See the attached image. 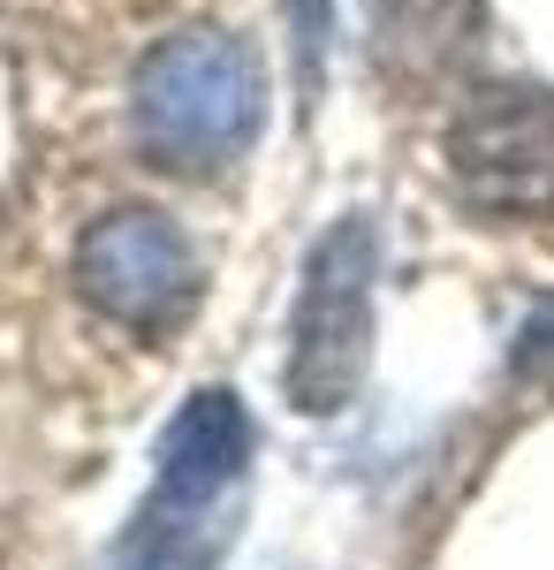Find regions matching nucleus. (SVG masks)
I'll use <instances>...</instances> for the list:
<instances>
[{"mask_svg":"<svg viewBox=\"0 0 554 570\" xmlns=\"http://www.w3.org/2000/svg\"><path fill=\"white\" fill-rule=\"evenodd\" d=\"M266 122V61L236 31H175L129 77V130L152 168L214 176Z\"/></svg>","mask_w":554,"mask_h":570,"instance_id":"obj_1","label":"nucleus"},{"mask_svg":"<svg viewBox=\"0 0 554 570\" xmlns=\"http://www.w3.org/2000/svg\"><path fill=\"white\" fill-rule=\"evenodd\" d=\"M373 274H380V220L373 214H342L304 259L297 320H289V403L311 419H335L365 381Z\"/></svg>","mask_w":554,"mask_h":570,"instance_id":"obj_2","label":"nucleus"},{"mask_svg":"<svg viewBox=\"0 0 554 570\" xmlns=\"http://www.w3.org/2000/svg\"><path fill=\"white\" fill-rule=\"evenodd\" d=\"M448 176L471 214L540 220L554 214V91H478L448 130Z\"/></svg>","mask_w":554,"mask_h":570,"instance_id":"obj_3","label":"nucleus"},{"mask_svg":"<svg viewBox=\"0 0 554 570\" xmlns=\"http://www.w3.org/2000/svg\"><path fill=\"white\" fill-rule=\"evenodd\" d=\"M77 289L107 320H122L137 335H160L198 297V259H190V244L168 214L122 206V214H99L77 236Z\"/></svg>","mask_w":554,"mask_h":570,"instance_id":"obj_4","label":"nucleus"},{"mask_svg":"<svg viewBox=\"0 0 554 570\" xmlns=\"http://www.w3.org/2000/svg\"><path fill=\"white\" fill-rule=\"evenodd\" d=\"M251 464V411L228 389H206L175 411L160 434V487L145 510H175V518H228V494Z\"/></svg>","mask_w":554,"mask_h":570,"instance_id":"obj_5","label":"nucleus"},{"mask_svg":"<svg viewBox=\"0 0 554 570\" xmlns=\"http://www.w3.org/2000/svg\"><path fill=\"white\" fill-rule=\"evenodd\" d=\"M289 31H297L304 91H319V77H327V46H335V8H327V0H289Z\"/></svg>","mask_w":554,"mask_h":570,"instance_id":"obj_6","label":"nucleus"}]
</instances>
